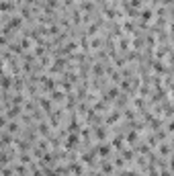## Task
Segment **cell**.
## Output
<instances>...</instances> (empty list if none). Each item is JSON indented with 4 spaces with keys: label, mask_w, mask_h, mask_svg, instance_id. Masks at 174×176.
Instances as JSON below:
<instances>
[{
    "label": "cell",
    "mask_w": 174,
    "mask_h": 176,
    "mask_svg": "<svg viewBox=\"0 0 174 176\" xmlns=\"http://www.w3.org/2000/svg\"><path fill=\"white\" fill-rule=\"evenodd\" d=\"M141 19H143V21H150L152 19V10H141Z\"/></svg>",
    "instance_id": "5bb4252c"
},
{
    "label": "cell",
    "mask_w": 174,
    "mask_h": 176,
    "mask_svg": "<svg viewBox=\"0 0 174 176\" xmlns=\"http://www.w3.org/2000/svg\"><path fill=\"white\" fill-rule=\"evenodd\" d=\"M96 152L100 154V156H109V152H111V145H106V143H98V145H96Z\"/></svg>",
    "instance_id": "5b68a950"
},
{
    "label": "cell",
    "mask_w": 174,
    "mask_h": 176,
    "mask_svg": "<svg viewBox=\"0 0 174 176\" xmlns=\"http://www.w3.org/2000/svg\"><path fill=\"white\" fill-rule=\"evenodd\" d=\"M125 139H127V143H135V141H137V133H135V131H129Z\"/></svg>",
    "instance_id": "9c48e42d"
},
{
    "label": "cell",
    "mask_w": 174,
    "mask_h": 176,
    "mask_svg": "<svg viewBox=\"0 0 174 176\" xmlns=\"http://www.w3.org/2000/svg\"><path fill=\"white\" fill-rule=\"evenodd\" d=\"M39 105H41V109H43V111L51 113V105H53V100H51V98H41V100H39Z\"/></svg>",
    "instance_id": "3957f363"
},
{
    "label": "cell",
    "mask_w": 174,
    "mask_h": 176,
    "mask_svg": "<svg viewBox=\"0 0 174 176\" xmlns=\"http://www.w3.org/2000/svg\"><path fill=\"white\" fill-rule=\"evenodd\" d=\"M100 2H103V0H100Z\"/></svg>",
    "instance_id": "7402d4cb"
},
{
    "label": "cell",
    "mask_w": 174,
    "mask_h": 176,
    "mask_svg": "<svg viewBox=\"0 0 174 176\" xmlns=\"http://www.w3.org/2000/svg\"><path fill=\"white\" fill-rule=\"evenodd\" d=\"M119 47H121V49H127V47H129L127 37H121V41H119Z\"/></svg>",
    "instance_id": "7c38bea8"
},
{
    "label": "cell",
    "mask_w": 174,
    "mask_h": 176,
    "mask_svg": "<svg viewBox=\"0 0 174 176\" xmlns=\"http://www.w3.org/2000/svg\"><path fill=\"white\" fill-rule=\"evenodd\" d=\"M14 2H23V0H14Z\"/></svg>",
    "instance_id": "44dd1931"
},
{
    "label": "cell",
    "mask_w": 174,
    "mask_h": 176,
    "mask_svg": "<svg viewBox=\"0 0 174 176\" xmlns=\"http://www.w3.org/2000/svg\"><path fill=\"white\" fill-rule=\"evenodd\" d=\"M154 70L158 72V74H166V68H164L160 61H154Z\"/></svg>",
    "instance_id": "30bf717a"
},
{
    "label": "cell",
    "mask_w": 174,
    "mask_h": 176,
    "mask_svg": "<svg viewBox=\"0 0 174 176\" xmlns=\"http://www.w3.org/2000/svg\"><path fill=\"white\" fill-rule=\"evenodd\" d=\"M94 139H98V141L106 139V129L104 127H94Z\"/></svg>",
    "instance_id": "7a4b0ae2"
},
{
    "label": "cell",
    "mask_w": 174,
    "mask_h": 176,
    "mask_svg": "<svg viewBox=\"0 0 174 176\" xmlns=\"http://www.w3.org/2000/svg\"><path fill=\"white\" fill-rule=\"evenodd\" d=\"M160 176H172V172H168V170H162V174Z\"/></svg>",
    "instance_id": "ffe728a7"
},
{
    "label": "cell",
    "mask_w": 174,
    "mask_h": 176,
    "mask_svg": "<svg viewBox=\"0 0 174 176\" xmlns=\"http://www.w3.org/2000/svg\"><path fill=\"white\" fill-rule=\"evenodd\" d=\"M119 119H121V115H119L117 111H115V113H111V115L106 117V125H113V123H117Z\"/></svg>",
    "instance_id": "8992f818"
},
{
    "label": "cell",
    "mask_w": 174,
    "mask_h": 176,
    "mask_svg": "<svg viewBox=\"0 0 174 176\" xmlns=\"http://www.w3.org/2000/svg\"><path fill=\"white\" fill-rule=\"evenodd\" d=\"M121 176H137L135 172H121Z\"/></svg>",
    "instance_id": "2e32d148"
},
{
    "label": "cell",
    "mask_w": 174,
    "mask_h": 176,
    "mask_svg": "<svg viewBox=\"0 0 174 176\" xmlns=\"http://www.w3.org/2000/svg\"><path fill=\"white\" fill-rule=\"evenodd\" d=\"M78 143H80V135H78V133H70L64 145H66V150H74Z\"/></svg>",
    "instance_id": "6da1fadb"
},
{
    "label": "cell",
    "mask_w": 174,
    "mask_h": 176,
    "mask_svg": "<svg viewBox=\"0 0 174 176\" xmlns=\"http://www.w3.org/2000/svg\"><path fill=\"white\" fill-rule=\"evenodd\" d=\"M49 98H51V100H64V90H62V88H59V90H53Z\"/></svg>",
    "instance_id": "52a82bcc"
},
{
    "label": "cell",
    "mask_w": 174,
    "mask_h": 176,
    "mask_svg": "<svg viewBox=\"0 0 174 176\" xmlns=\"http://www.w3.org/2000/svg\"><path fill=\"white\" fill-rule=\"evenodd\" d=\"M115 150H123V139L121 137H117V139H113V143H111Z\"/></svg>",
    "instance_id": "8fae6325"
},
{
    "label": "cell",
    "mask_w": 174,
    "mask_h": 176,
    "mask_svg": "<svg viewBox=\"0 0 174 176\" xmlns=\"http://www.w3.org/2000/svg\"><path fill=\"white\" fill-rule=\"evenodd\" d=\"M150 176H158V172H156V168H150Z\"/></svg>",
    "instance_id": "e0dca14e"
},
{
    "label": "cell",
    "mask_w": 174,
    "mask_h": 176,
    "mask_svg": "<svg viewBox=\"0 0 174 176\" xmlns=\"http://www.w3.org/2000/svg\"><path fill=\"white\" fill-rule=\"evenodd\" d=\"M168 131H174V121H170V123H168Z\"/></svg>",
    "instance_id": "ac0fdd59"
},
{
    "label": "cell",
    "mask_w": 174,
    "mask_h": 176,
    "mask_svg": "<svg viewBox=\"0 0 174 176\" xmlns=\"http://www.w3.org/2000/svg\"><path fill=\"white\" fill-rule=\"evenodd\" d=\"M68 170H72L76 176H82V172H84V166H82V164H70Z\"/></svg>",
    "instance_id": "277c9868"
},
{
    "label": "cell",
    "mask_w": 174,
    "mask_h": 176,
    "mask_svg": "<svg viewBox=\"0 0 174 176\" xmlns=\"http://www.w3.org/2000/svg\"><path fill=\"white\" fill-rule=\"evenodd\" d=\"M39 131H41L43 135H49V127H47L45 123H39Z\"/></svg>",
    "instance_id": "4fadbf2b"
},
{
    "label": "cell",
    "mask_w": 174,
    "mask_h": 176,
    "mask_svg": "<svg viewBox=\"0 0 174 176\" xmlns=\"http://www.w3.org/2000/svg\"><path fill=\"white\" fill-rule=\"evenodd\" d=\"M29 162H31V158L25 156V154H21V164H29Z\"/></svg>",
    "instance_id": "9a60e30c"
},
{
    "label": "cell",
    "mask_w": 174,
    "mask_h": 176,
    "mask_svg": "<svg viewBox=\"0 0 174 176\" xmlns=\"http://www.w3.org/2000/svg\"><path fill=\"white\" fill-rule=\"evenodd\" d=\"M12 6H14L12 2H8V0H4V2H2V12H4V14H6V12H10V10H12Z\"/></svg>",
    "instance_id": "ba28073f"
},
{
    "label": "cell",
    "mask_w": 174,
    "mask_h": 176,
    "mask_svg": "<svg viewBox=\"0 0 174 176\" xmlns=\"http://www.w3.org/2000/svg\"><path fill=\"white\" fill-rule=\"evenodd\" d=\"M33 176H43V172L41 170H33Z\"/></svg>",
    "instance_id": "d6986e66"
}]
</instances>
